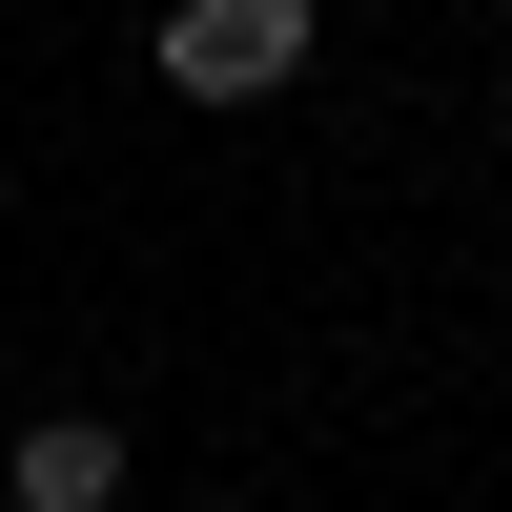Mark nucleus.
I'll list each match as a JSON object with an SVG mask.
<instances>
[{
	"label": "nucleus",
	"instance_id": "1",
	"mask_svg": "<svg viewBox=\"0 0 512 512\" xmlns=\"http://www.w3.org/2000/svg\"><path fill=\"white\" fill-rule=\"evenodd\" d=\"M328 41V0H164V82L185 103H287Z\"/></svg>",
	"mask_w": 512,
	"mask_h": 512
},
{
	"label": "nucleus",
	"instance_id": "2",
	"mask_svg": "<svg viewBox=\"0 0 512 512\" xmlns=\"http://www.w3.org/2000/svg\"><path fill=\"white\" fill-rule=\"evenodd\" d=\"M0 492H21V512H103L123 492V431H103V410H41V431L0 451Z\"/></svg>",
	"mask_w": 512,
	"mask_h": 512
}]
</instances>
